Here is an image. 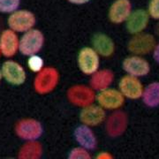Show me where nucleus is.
<instances>
[{
    "mask_svg": "<svg viewBox=\"0 0 159 159\" xmlns=\"http://www.w3.org/2000/svg\"><path fill=\"white\" fill-rule=\"evenodd\" d=\"M97 102L105 110H118L125 102V97L115 89H104L97 95Z\"/></svg>",
    "mask_w": 159,
    "mask_h": 159,
    "instance_id": "obj_7",
    "label": "nucleus"
},
{
    "mask_svg": "<svg viewBox=\"0 0 159 159\" xmlns=\"http://www.w3.org/2000/svg\"><path fill=\"white\" fill-rule=\"evenodd\" d=\"M20 0H0V12L11 13L18 10Z\"/></svg>",
    "mask_w": 159,
    "mask_h": 159,
    "instance_id": "obj_21",
    "label": "nucleus"
},
{
    "mask_svg": "<svg viewBox=\"0 0 159 159\" xmlns=\"http://www.w3.org/2000/svg\"><path fill=\"white\" fill-rule=\"evenodd\" d=\"M15 132L20 139L26 141H35L43 133V125L34 119H24L16 124Z\"/></svg>",
    "mask_w": 159,
    "mask_h": 159,
    "instance_id": "obj_4",
    "label": "nucleus"
},
{
    "mask_svg": "<svg viewBox=\"0 0 159 159\" xmlns=\"http://www.w3.org/2000/svg\"><path fill=\"white\" fill-rule=\"evenodd\" d=\"M80 70L87 75H92L99 68L100 60L97 52L93 48L84 47L80 51L77 57Z\"/></svg>",
    "mask_w": 159,
    "mask_h": 159,
    "instance_id": "obj_3",
    "label": "nucleus"
},
{
    "mask_svg": "<svg viewBox=\"0 0 159 159\" xmlns=\"http://www.w3.org/2000/svg\"><path fill=\"white\" fill-rule=\"evenodd\" d=\"M156 31H157V34L159 35V22L157 23V28H156Z\"/></svg>",
    "mask_w": 159,
    "mask_h": 159,
    "instance_id": "obj_28",
    "label": "nucleus"
},
{
    "mask_svg": "<svg viewBox=\"0 0 159 159\" xmlns=\"http://www.w3.org/2000/svg\"><path fill=\"white\" fill-rule=\"evenodd\" d=\"M80 119L84 125L89 126L100 125L105 119L104 109L102 108L100 105H86L80 113Z\"/></svg>",
    "mask_w": 159,
    "mask_h": 159,
    "instance_id": "obj_13",
    "label": "nucleus"
},
{
    "mask_svg": "<svg viewBox=\"0 0 159 159\" xmlns=\"http://www.w3.org/2000/svg\"><path fill=\"white\" fill-rule=\"evenodd\" d=\"M90 155L87 152L84 148H75L70 151L68 158H90Z\"/></svg>",
    "mask_w": 159,
    "mask_h": 159,
    "instance_id": "obj_24",
    "label": "nucleus"
},
{
    "mask_svg": "<svg viewBox=\"0 0 159 159\" xmlns=\"http://www.w3.org/2000/svg\"><path fill=\"white\" fill-rule=\"evenodd\" d=\"M69 3L73 4V5H77V6H81V5H85L87 3H89L90 0H67Z\"/></svg>",
    "mask_w": 159,
    "mask_h": 159,
    "instance_id": "obj_26",
    "label": "nucleus"
},
{
    "mask_svg": "<svg viewBox=\"0 0 159 159\" xmlns=\"http://www.w3.org/2000/svg\"><path fill=\"white\" fill-rule=\"evenodd\" d=\"M74 135L76 142H78L82 148L86 149H90V150L97 148V137L89 125L83 124V125L77 126L74 130Z\"/></svg>",
    "mask_w": 159,
    "mask_h": 159,
    "instance_id": "obj_15",
    "label": "nucleus"
},
{
    "mask_svg": "<svg viewBox=\"0 0 159 159\" xmlns=\"http://www.w3.org/2000/svg\"><path fill=\"white\" fill-rule=\"evenodd\" d=\"M122 67L126 74L135 77L146 76L150 72L149 63L139 55L125 57L122 63Z\"/></svg>",
    "mask_w": 159,
    "mask_h": 159,
    "instance_id": "obj_9",
    "label": "nucleus"
},
{
    "mask_svg": "<svg viewBox=\"0 0 159 159\" xmlns=\"http://www.w3.org/2000/svg\"><path fill=\"white\" fill-rule=\"evenodd\" d=\"M92 45L97 54L102 57H110L115 51V44L112 39L102 33H97L93 36Z\"/></svg>",
    "mask_w": 159,
    "mask_h": 159,
    "instance_id": "obj_16",
    "label": "nucleus"
},
{
    "mask_svg": "<svg viewBox=\"0 0 159 159\" xmlns=\"http://www.w3.org/2000/svg\"><path fill=\"white\" fill-rule=\"evenodd\" d=\"M148 20L149 15L148 11L143 9H137L131 11L125 20V28L130 34H139L143 32L147 28Z\"/></svg>",
    "mask_w": 159,
    "mask_h": 159,
    "instance_id": "obj_10",
    "label": "nucleus"
},
{
    "mask_svg": "<svg viewBox=\"0 0 159 159\" xmlns=\"http://www.w3.org/2000/svg\"><path fill=\"white\" fill-rule=\"evenodd\" d=\"M156 46V40L152 34L147 33H139L134 34L129 41L127 48L134 55H146L153 51Z\"/></svg>",
    "mask_w": 159,
    "mask_h": 159,
    "instance_id": "obj_5",
    "label": "nucleus"
},
{
    "mask_svg": "<svg viewBox=\"0 0 159 159\" xmlns=\"http://www.w3.org/2000/svg\"><path fill=\"white\" fill-rule=\"evenodd\" d=\"M119 89L124 97L135 100L142 97L144 88L138 77L127 74L119 80Z\"/></svg>",
    "mask_w": 159,
    "mask_h": 159,
    "instance_id": "obj_8",
    "label": "nucleus"
},
{
    "mask_svg": "<svg viewBox=\"0 0 159 159\" xmlns=\"http://www.w3.org/2000/svg\"><path fill=\"white\" fill-rule=\"evenodd\" d=\"M142 101L146 106L155 108L159 106V82L155 81L150 83L142 92Z\"/></svg>",
    "mask_w": 159,
    "mask_h": 159,
    "instance_id": "obj_18",
    "label": "nucleus"
},
{
    "mask_svg": "<svg viewBox=\"0 0 159 159\" xmlns=\"http://www.w3.org/2000/svg\"><path fill=\"white\" fill-rule=\"evenodd\" d=\"M127 125V119L124 112L118 111L115 112L108 119L107 129L109 134L112 137H117L122 134Z\"/></svg>",
    "mask_w": 159,
    "mask_h": 159,
    "instance_id": "obj_17",
    "label": "nucleus"
},
{
    "mask_svg": "<svg viewBox=\"0 0 159 159\" xmlns=\"http://www.w3.org/2000/svg\"><path fill=\"white\" fill-rule=\"evenodd\" d=\"M2 76L6 81L13 86L22 85L26 81V72L22 66L13 60H6L1 67Z\"/></svg>",
    "mask_w": 159,
    "mask_h": 159,
    "instance_id": "obj_6",
    "label": "nucleus"
},
{
    "mask_svg": "<svg viewBox=\"0 0 159 159\" xmlns=\"http://www.w3.org/2000/svg\"><path fill=\"white\" fill-rule=\"evenodd\" d=\"M90 84L92 88L97 90H102L108 88L113 80V74L110 70H101L92 74Z\"/></svg>",
    "mask_w": 159,
    "mask_h": 159,
    "instance_id": "obj_19",
    "label": "nucleus"
},
{
    "mask_svg": "<svg viewBox=\"0 0 159 159\" xmlns=\"http://www.w3.org/2000/svg\"><path fill=\"white\" fill-rule=\"evenodd\" d=\"M20 40L15 31L6 29L0 34V52L6 57H11L19 50Z\"/></svg>",
    "mask_w": 159,
    "mask_h": 159,
    "instance_id": "obj_14",
    "label": "nucleus"
},
{
    "mask_svg": "<svg viewBox=\"0 0 159 159\" xmlns=\"http://www.w3.org/2000/svg\"><path fill=\"white\" fill-rule=\"evenodd\" d=\"M153 58L155 59L156 62H157L159 64V43L157 44H156L155 48H154Z\"/></svg>",
    "mask_w": 159,
    "mask_h": 159,
    "instance_id": "obj_25",
    "label": "nucleus"
},
{
    "mask_svg": "<svg viewBox=\"0 0 159 159\" xmlns=\"http://www.w3.org/2000/svg\"><path fill=\"white\" fill-rule=\"evenodd\" d=\"M57 78V72L54 68L43 69L34 80V89L41 94L48 93L55 88Z\"/></svg>",
    "mask_w": 159,
    "mask_h": 159,
    "instance_id": "obj_11",
    "label": "nucleus"
},
{
    "mask_svg": "<svg viewBox=\"0 0 159 159\" xmlns=\"http://www.w3.org/2000/svg\"><path fill=\"white\" fill-rule=\"evenodd\" d=\"M147 11L150 17L159 20V0H149Z\"/></svg>",
    "mask_w": 159,
    "mask_h": 159,
    "instance_id": "obj_23",
    "label": "nucleus"
},
{
    "mask_svg": "<svg viewBox=\"0 0 159 159\" xmlns=\"http://www.w3.org/2000/svg\"><path fill=\"white\" fill-rule=\"evenodd\" d=\"M111 157H112V156L108 153H101L98 154L97 156V158H111Z\"/></svg>",
    "mask_w": 159,
    "mask_h": 159,
    "instance_id": "obj_27",
    "label": "nucleus"
},
{
    "mask_svg": "<svg viewBox=\"0 0 159 159\" xmlns=\"http://www.w3.org/2000/svg\"><path fill=\"white\" fill-rule=\"evenodd\" d=\"M131 11L132 4L130 0H115L109 8V20L114 24L125 22Z\"/></svg>",
    "mask_w": 159,
    "mask_h": 159,
    "instance_id": "obj_12",
    "label": "nucleus"
},
{
    "mask_svg": "<svg viewBox=\"0 0 159 159\" xmlns=\"http://www.w3.org/2000/svg\"><path fill=\"white\" fill-rule=\"evenodd\" d=\"M32 151H42L39 143H34V142H30L28 144H25V146L21 148L20 152V157L23 158H28V157H32V158H37L39 157L37 155Z\"/></svg>",
    "mask_w": 159,
    "mask_h": 159,
    "instance_id": "obj_20",
    "label": "nucleus"
},
{
    "mask_svg": "<svg viewBox=\"0 0 159 159\" xmlns=\"http://www.w3.org/2000/svg\"><path fill=\"white\" fill-rule=\"evenodd\" d=\"M43 65H44L43 59L40 56L36 54L29 56V60H28V66L32 72L34 73L41 72L43 69Z\"/></svg>",
    "mask_w": 159,
    "mask_h": 159,
    "instance_id": "obj_22",
    "label": "nucleus"
},
{
    "mask_svg": "<svg viewBox=\"0 0 159 159\" xmlns=\"http://www.w3.org/2000/svg\"><path fill=\"white\" fill-rule=\"evenodd\" d=\"M7 23L9 28L15 32H26L35 24V16L29 10H16L10 13Z\"/></svg>",
    "mask_w": 159,
    "mask_h": 159,
    "instance_id": "obj_2",
    "label": "nucleus"
},
{
    "mask_svg": "<svg viewBox=\"0 0 159 159\" xmlns=\"http://www.w3.org/2000/svg\"><path fill=\"white\" fill-rule=\"evenodd\" d=\"M44 43V36L39 29H31L24 32L19 43V51L25 56L39 52Z\"/></svg>",
    "mask_w": 159,
    "mask_h": 159,
    "instance_id": "obj_1",
    "label": "nucleus"
},
{
    "mask_svg": "<svg viewBox=\"0 0 159 159\" xmlns=\"http://www.w3.org/2000/svg\"><path fill=\"white\" fill-rule=\"evenodd\" d=\"M2 78H3V76H2V72H1V70H0V81H1Z\"/></svg>",
    "mask_w": 159,
    "mask_h": 159,
    "instance_id": "obj_29",
    "label": "nucleus"
}]
</instances>
